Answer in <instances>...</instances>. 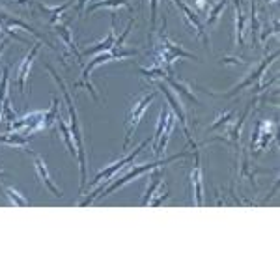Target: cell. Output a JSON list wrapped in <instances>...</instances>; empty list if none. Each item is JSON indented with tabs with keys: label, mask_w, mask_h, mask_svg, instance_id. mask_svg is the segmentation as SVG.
I'll list each match as a JSON object with an SVG mask.
<instances>
[{
	"label": "cell",
	"mask_w": 280,
	"mask_h": 280,
	"mask_svg": "<svg viewBox=\"0 0 280 280\" xmlns=\"http://www.w3.org/2000/svg\"><path fill=\"white\" fill-rule=\"evenodd\" d=\"M177 58H191V60H198L195 55L187 53V51H183L177 43L170 41L167 34H161V56H159V60H163V64L167 65V71H172V67H170V65L174 64Z\"/></svg>",
	"instance_id": "4"
},
{
	"label": "cell",
	"mask_w": 280,
	"mask_h": 280,
	"mask_svg": "<svg viewBox=\"0 0 280 280\" xmlns=\"http://www.w3.org/2000/svg\"><path fill=\"white\" fill-rule=\"evenodd\" d=\"M151 185L148 187V191H146V196L142 198V205H149V202H151V196H153V193H155V189H157L159 185H161V172L159 170H155L153 174H151Z\"/></svg>",
	"instance_id": "21"
},
{
	"label": "cell",
	"mask_w": 280,
	"mask_h": 280,
	"mask_svg": "<svg viewBox=\"0 0 280 280\" xmlns=\"http://www.w3.org/2000/svg\"><path fill=\"white\" fill-rule=\"evenodd\" d=\"M0 144H8V146H13V148H27L28 139L8 133V135H0Z\"/></svg>",
	"instance_id": "18"
},
{
	"label": "cell",
	"mask_w": 280,
	"mask_h": 280,
	"mask_svg": "<svg viewBox=\"0 0 280 280\" xmlns=\"http://www.w3.org/2000/svg\"><path fill=\"white\" fill-rule=\"evenodd\" d=\"M4 193H6V196L11 200V204L13 205H28L27 198H23L15 189H11V187H4Z\"/></svg>",
	"instance_id": "22"
},
{
	"label": "cell",
	"mask_w": 280,
	"mask_h": 280,
	"mask_svg": "<svg viewBox=\"0 0 280 280\" xmlns=\"http://www.w3.org/2000/svg\"><path fill=\"white\" fill-rule=\"evenodd\" d=\"M235 15H237V21H235V43L237 47H243V30H245V15H243V9L239 0H235Z\"/></svg>",
	"instance_id": "16"
},
{
	"label": "cell",
	"mask_w": 280,
	"mask_h": 280,
	"mask_svg": "<svg viewBox=\"0 0 280 280\" xmlns=\"http://www.w3.org/2000/svg\"><path fill=\"white\" fill-rule=\"evenodd\" d=\"M258 30H260V23H258V15H256V4L252 2V39H258Z\"/></svg>",
	"instance_id": "26"
},
{
	"label": "cell",
	"mask_w": 280,
	"mask_h": 280,
	"mask_svg": "<svg viewBox=\"0 0 280 280\" xmlns=\"http://www.w3.org/2000/svg\"><path fill=\"white\" fill-rule=\"evenodd\" d=\"M148 144H149V140H144V142L140 144L139 148L135 149L133 153H129L127 157L120 159V161L112 163V165H111V167H109V168H105V170H101V172H99V174L95 176V179H93V181H92V185H95V183H97V181H101V179H105V181H109V179H111V177L114 176V174H116L118 170H121V168L125 167V165H129V163H133V161H135V157H137V155H139L140 151H142V149L146 148Z\"/></svg>",
	"instance_id": "6"
},
{
	"label": "cell",
	"mask_w": 280,
	"mask_h": 280,
	"mask_svg": "<svg viewBox=\"0 0 280 280\" xmlns=\"http://www.w3.org/2000/svg\"><path fill=\"white\" fill-rule=\"evenodd\" d=\"M36 170H37V176L45 181V185L49 187L53 193H55V196L62 198V196H64V193H62V191H60V189H58V187L51 181V177H49V172H47V167H45V163H43V159L37 157V155H36Z\"/></svg>",
	"instance_id": "15"
},
{
	"label": "cell",
	"mask_w": 280,
	"mask_h": 280,
	"mask_svg": "<svg viewBox=\"0 0 280 280\" xmlns=\"http://www.w3.org/2000/svg\"><path fill=\"white\" fill-rule=\"evenodd\" d=\"M195 4H196V8L200 9V11H202V13H205V11H207V4H205V0H195Z\"/></svg>",
	"instance_id": "29"
},
{
	"label": "cell",
	"mask_w": 280,
	"mask_h": 280,
	"mask_svg": "<svg viewBox=\"0 0 280 280\" xmlns=\"http://www.w3.org/2000/svg\"><path fill=\"white\" fill-rule=\"evenodd\" d=\"M123 8L129 9V13H133V8H131V4L127 0H101V2H97V4H92V6H88V13H92L95 11L97 8Z\"/></svg>",
	"instance_id": "17"
},
{
	"label": "cell",
	"mask_w": 280,
	"mask_h": 280,
	"mask_svg": "<svg viewBox=\"0 0 280 280\" xmlns=\"http://www.w3.org/2000/svg\"><path fill=\"white\" fill-rule=\"evenodd\" d=\"M58 123H60V129H62V133H64V140L65 144H67V148H69V151H71V155L75 157V142H73V135L69 133V129H67V125H65V121H62V118H58Z\"/></svg>",
	"instance_id": "23"
},
{
	"label": "cell",
	"mask_w": 280,
	"mask_h": 280,
	"mask_svg": "<svg viewBox=\"0 0 280 280\" xmlns=\"http://www.w3.org/2000/svg\"><path fill=\"white\" fill-rule=\"evenodd\" d=\"M71 4H73V0H67L64 6H56V8H51V6H43V4H41L39 8L43 9L45 13H51V25H56V21L62 17V13H64L65 9L69 8Z\"/></svg>",
	"instance_id": "19"
},
{
	"label": "cell",
	"mask_w": 280,
	"mask_h": 280,
	"mask_svg": "<svg viewBox=\"0 0 280 280\" xmlns=\"http://www.w3.org/2000/svg\"><path fill=\"white\" fill-rule=\"evenodd\" d=\"M135 55H137V51H121L120 47H114V49L107 51V53H101L99 56H95V60H92L90 64L84 67L83 75H81V81H79V83H75L73 86L75 88H79V86H86V88L92 92L93 99H99V97H97V93H95V90H93L92 83H90V73H92L95 67L107 64V62H112V60H121V58H129V56H135Z\"/></svg>",
	"instance_id": "2"
},
{
	"label": "cell",
	"mask_w": 280,
	"mask_h": 280,
	"mask_svg": "<svg viewBox=\"0 0 280 280\" xmlns=\"http://www.w3.org/2000/svg\"><path fill=\"white\" fill-rule=\"evenodd\" d=\"M39 47H41V41H37L34 43L32 47V51L25 56V60H23V64L19 65V71H17V83H19V90L21 93H25L27 90V79H28V73H30V67H32V62H34V58H36L37 51H39Z\"/></svg>",
	"instance_id": "10"
},
{
	"label": "cell",
	"mask_w": 280,
	"mask_h": 280,
	"mask_svg": "<svg viewBox=\"0 0 280 280\" xmlns=\"http://www.w3.org/2000/svg\"><path fill=\"white\" fill-rule=\"evenodd\" d=\"M0 176H2V172H0Z\"/></svg>",
	"instance_id": "32"
},
{
	"label": "cell",
	"mask_w": 280,
	"mask_h": 280,
	"mask_svg": "<svg viewBox=\"0 0 280 280\" xmlns=\"http://www.w3.org/2000/svg\"><path fill=\"white\" fill-rule=\"evenodd\" d=\"M232 116H233V111H228V112H226V114H223V116H219V118H217V121H215V123H213V125H211V127H209V129L213 131V129H217V127H221V125H223V123H226V121L230 120Z\"/></svg>",
	"instance_id": "27"
},
{
	"label": "cell",
	"mask_w": 280,
	"mask_h": 280,
	"mask_svg": "<svg viewBox=\"0 0 280 280\" xmlns=\"http://www.w3.org/2000/svg\"><path fill=\"white\" fill-rule=\"evenodd\" d=\"M174 2H176L177 8H179V9H181V11H183V17H185V21H187V23H189V27L195 28L196 34H198V36H200V37H202V39H204L205 45H209V37H207V34H205L204 25H202V21H200V17L196 15L195 9L189 8V6H187V4H185V2H183V0H174Z\"/></svg>",
	"instance_id": "8"
},
{
	"label": "cell",
	"mask_w": 280,
	"mask_h": 280,
	"mask_svg": "<svg viewBox=\"0 0 280 280\" xmlns=\"http://www.w3.org/2000/svg\"><path fill=\"white\" fill-rule=\"evenodd\" d=\"M116 25H114V17H112V28L111 32H109V36H107V39L105 41H101V43H95L93 47H88V49H84L81 55H93V53H99V51H111V49H114L116 47Z\"/></svg>",
	"instance_id": "13"
},
{
	"label": "cell",
	"mask_w": 280,
	"mask_h": 280,
	"mask_svg": "<svg viewBox=\"0 0 280 280\" xmlns=\"http://www.w3.org/2000/svg\"><path fill=\"white\" fill-rule=\"evenodd\" d=\"M153 97H155V92L148 93V95H144L142 99H139V101L133 105V109H131L129 116H127V137H125V142H123V148H127V144H129L131 137H133V131L137 129V125L140 123V120H142V116L146 114V111H148L149 103L153 101Z\"/></svg>",
	"instance_id": "5"
},
{
	"label": "cell",
	"mask_w": 280,
	"mask_h": 280,
	"mask_svg": "<svg viewBox=\"0 0 280 280\" xmlns=\"http://www.w3.org/2000/svg\"><path fill=\"white\" fill-rule=\"evenodd\" d=\"M8 45V41H4V43H2V45H0V55H2V51H4V47Z\"/></svg>",
	"instance_id": "31"
},
{
	"label": "cell",
	"mask_w": 280,
	"mask_h": 280,
	"mask_svg": "<svg viewBox=\"0 0 280 280\" xmlns=\"http://www.w3.org/2000/svg\"><path fill=\"white\" fill-rule=\"evenodd\" d=\"M277 56H279V51H275V53H273L271 56H267V58H265V60H263V62H261V64L256 67V69H252L251 73H249V77H247L245 81H241V83H239L237 86H235V88H233L232 92H228V93H215V95H224V97H230V95H235V93L239 92V90H243V88H247V86H252V84H254L256 81H258V79H260L261 75L265 73V69L269 67V64L273 62V60H275V58H277Z\"/></svg>",
	"instance_id": "7"
},
{
	"label": "cell",
	"mask_w": 280,
	"mask_h": 280,
	"mask_svg": "<svg viewBox=\"0 0 280 280\" xmlns=\"http://www.w3.org/2000/svg\"><path fill=\"white\" fill-rule=\"evenodd\" d=\"M174 123H176V116L168 111L167 120H165V127H163V133H161V137H159L157 144L153 146V151H155V155H157V157L163 153V149L167 148V142H168V139H170V133L174 131Z\"/></svg>",
	"instance_id": "12"
},
{
	"label": "cell",
	"mask_w": 280,
	"mask_h": 280,
	"mask_svg": "<svg viewBox=\"0 0 280 280\" xmlns=\"http://www.w3.org/2000/svg\"><path fill=\"white\" fill-rule=\"evenodd\" d=\"M47 69L51 71V75L55 77V81L60 84V90L64 92V97L67 101V109H69V118H71V135H73V140L77 142V157H79V165H81V189L86 185V157H84V149H83V135H81V125H79V114H77V109L73 105V99H71V93L65 88V84L60 81V77L55 73V69L51 65H47Z\"/></svg>",
	"instance_id": "1"
},
{
	"label": "cell",
	"mask_w": 280,
	"mask_h": 280,
	"mask_svg": "<svg viewBox=\"0 0 280 280\" xmlns=\"http://www.w3.org/2000/svg\"><path fill=\"white\" fill-rule=\"evenodd\" d=\"M228 4V0H219V4L215 6L211 11H209V15H207V25H213L215 21L219 19V15L223 13V9H224V6Z\"/></svg>",
	"instance_id": "25"
},
{
	"label": "cell",
	"mask_w": 280,
	"mask_h": 280,
	"mask_svg": "<svg viewBox=\"0 0 280 280\" xmlns=\"http://www.w3.org/2000/svg\"><path fill=\"white\" fill-rule=\"evenodd\" d=\"M55 120H58V99H53V107L51 111L45 112V118H43V127H51V123Z\"/></svg>",
	"instance_id": "24"
},
{
	"label": "cell",
	"mask_w": 280,
	"mask_h": 280,
	"mask_svg": "<svg viewBox=\"0 0 280 280\" xmlns=\"http://www.w3.org/2000/svg\"><path fill=\"white\" fill-rule=\"evenodd\" d=\"M251 105H252V101L249 103V105H247V109L243 111L241 118H239V120L235 121V125H233L232 129H230V133H228V135H230V139H232L233 144H237V140H239V133H241V127H243V123H245V118L249 116V111H251Z\"/></svg>",
	"instance_id": "20"
},
{
	"label": "cell",
	"mask_w": 280,
	"mask_h": 280,
	"mask_svg": "<svg viewBox=\"0 0 280 280\" xmlns=\"http://www.w3.org/2000/svg\"><path fill=\"white\" fill-rule=\"evenodd\" d=\"M159 90H161V92L167 95L168 103H170V105H172V109L176 111V116H179V121H181V127H183V133H185L187 140H189V142L193 144V148H195V140H193L191 133H189V127H187V118H185V112H183V109H181V103L177 101L176 97L170 93V90H168L165 84H159Z\"/></svg>",
	"instance_id": "11"
},
{
	"label": "cell",
	"mask_w": 280,
	"mask_h": 280,
	"mask_svg": "<svg viewBox=\"0 0 280 280\" xmlns=\"http://www.w3.org/2000/svg\"><path fill=\"white\" fill-rule=\"evenodd\" d=\"M187 155H189V153H185V151H183V153H179V155H172V157L165 159V161H155V163H146V165H140V167L133 168L131 172H127V174L121 177V179L114 181L111 187L103 189V191H101L103 195H99V196H109L111 193H114L116 189H120V187L127 185V183H129V181H133L135 177L142 176V174H146V172H149V170H155V168L163 167V165H168V163H172V161H176V159H179V157H187Z\"/></svg>",
	"instance_id": "3"
},
{
	"label": "cell",
	"mask_w": 280,
	"mask_h": 280,
	"mask_svg": "<svg viewBox=\"0 0 280 280\" xmlns=\"http://www.w3.org/2000/svg\"><path fill=\"white\" fill-rule=\"evenodd\" d=\"M88 0H79V4H77V9H79V13H83V8H84V4H86Z\"/></svg>",
	"instance_id": "30"
},
{
	"label": "cell",
	"mask_w": 280,
	"mask_h": 280,
	"mask_svg": "<svg viewBox=\"0 0 280 280\" xmlns=\"http://www.w3.org/2000/svg\"><path fill=\"white\" fill-rule=\"evenodd\" d=\"M151 4V30L155 28V17H157V0H149Z\"/></svg>",
	"instance_id": "28"
},
{
	"label": "cell",
	"mask_w": 280,
	"mask_h": 280,
	"mask_svg": "<svg viewBox=\"0 0 280 280\" xmlns=\"http://www.w3.org/2000/svg\"><path fill=\"white\" fill-rule=\"evenodd\" d=\"M56 30H58V34H60L62 41L65 43V47H67L69 51H73L75 56H77V60L81 62L83 55H81V51H79V49H77V45H75L73 34H71V30H69V23H65V25H58V27H56Z\"/></svg>",
	"instance_id": "14"
},
{
	"label": "cell",
	"mask_w": 280,
	"mask_h": 280,
	"mask_svg": "<svg viewBox=\"0 0 280 280\" xmlns=\"http://www.w3.org/2000/svg\"><path fill=\"white\" fill-rule=\"evenodd\" d=\"M191 181H193V196H195V204L198 207L204 205V179H202V165H200V153L195 155V168H193V174H191Z\"/></svg>",
	"instance_id": "9"
}]
</instances>
